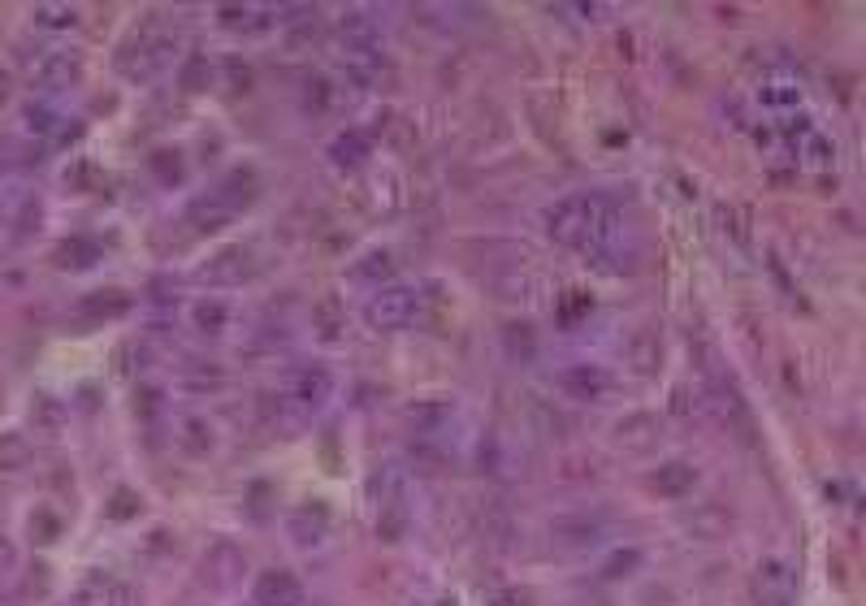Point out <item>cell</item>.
I'll return each mask as SVG.
<instances>
[{
	"mask_svg": "<svg viewBox=\"0 0 866 606\" xmlns=\"http://www.w3.org/2000/svg\"><path fill=\"white\" fill-rule=\"evenodd\" d=\"M611 213H615V204L607 195L581 191V195H563L559 204H550L542 213V226H546L550 239L563 243V247H585Z\"/></svg>",
	"mask_w": 866,
	"mask_h": 606,
	"instance_id": "obj_1",
	"label": "cell"
},
{
	"mask_svg": "<svg viewBox=\"0 0 866 606\" xmlns=\"http://www.w3.org/2000/svg\"><path fill=\"white\" fill-rule=\"evenodd\" d=\"M421 308H425L421 286L390 282L364 303V325L377 329V334H395V329H408V325L421 321Z\"/></svg>",
	"mask_w": 866,
	"mask_h": 606,
	"instance_id": "obj_2",
	"label": "cell"
},
{
	"mask_svg": "<svg viewBox=\"0 0 866 606\" xmlns=\"http://www.w3.org/2000/svg\"><path fill=\"white\" fill-rule=\"evenodd\" d=\"M247 572H252V559H247V550L239 542H213L200 559V585H208L213 594L239 589L247 581Z\"/></svg>",
	"mask_w": 866,
	"mask_h": 606,
	"instance_id": "obj_3",
	"label": "cell"
},
{
	"mask_svg": "<svg viewBox=\"0 0 866 606\" xmlns=\"http://www.w3.org/2000/svg\"><path fill=\"white\" fill-rule=\"evenodd\" d=\"M559 390L568 394V399H576V403H602V399H611L615 394V377L607 373L602 364H568V368H559Z\"/></svg>",
	"mask_w": 866,
	"mask_h": 606,
	"instance_id": "obj_4",
	"label": "cell"
},
{
	"mask_svg": "<svg viewBox=\"0 0 866 606\" xmlns=\"http://www.w3.org/2000/svg\"><path fill=\"white\" fill-rule=\"evenodd\" d=\"M550 546L555 550H594L607 542V524L598 516H589V511H572V516H559L550 520Z\"/></svg>",
	"mask_w": 866,
	"mask_h": 606,
	"instance_id": "obj_5",
	"label": "cell"
},
{
	"mask_svg": "<svg viewBox=\"0 0 866 606\" xmlns=\"http://www.w3.org/2000/svg\"><path fill=\"white\" fill-rule=\"evenodd\" d=\"M611 442L628 455H650L663 442V416L659 412H628L611 425Z\"/></svg>",
	"mask_w": 866,
	"mask_h": 606,
	"instance_id": "obj_6",
	"label": "cell"
},
{
	"mask_svg": "<svg viewBox=\"0 0 866 606\" xmlns=\"http://www.w3.org/2000/svg\"><path fill=\"white\" fill-rule=\"evenodd\" d=\"M797 572L789 559H763L754 572V602L758 606H793Z\"/></svg>",
	"mask_w": 866,
	"mask_h": 606,
	"instance_id": "obj_7",
	"label": "cell"
},
{
	"mask_svg": "<svg viewBox=\"0 0 866 606\" xmlns=\"http://www.w3.org/2000/svg\"><path fill=\"white\" fill-rule=\"evenodd\" d=\"M256 273V252L252 247H221L217 256H208V265L195 273L204 286H243Z\"/></svg>",
	"mask_w": 866,
	"mask_h": 606,
	"instance_id": "obj_8",
	"label": "cell"
},
{
	"mask_svg": "<svg viewBox=\"0 0 866 606\" xmlns=\"http://www.w3.org/2000/svg\"><path fill=\"white\" fill-rule=\"evenodd\" d=\"M286 537L299 550H317L330 542V511H325V503H299L286 516Z\"/></svg>",
	"mask_w": 866,
	"mask_h": 606,
	"instance_id": "obj_9",
	"label": "cell"
},
{
	"mask_svg": "<svg viewBox=\"0 0 866 606\" xmlns=\"http://www.w3.org/2000/svg\"><path fill=\"white\" fill-rule=\"evenodd\" d=\"M252 606H304V585L295 572L286 568H269L256 576L252 585Z\"/></svg>",
	"mask_w": 866,
	"mask_h": 606,
	"instance_id": "obj_10",
	"label": "cell"
},
{
	"mask_svg": "<svg viewBox=\"0 0 866 606\" xmlns=\"http://www.w3.org/2000/svg\"><path fill=\"white\" fill-rule=\"evenodd\" d=\"M624 360L637 377H659V368L667 360V347H663V334L654 325H641L633 338L624 342Z\"/></svg>",
	"mask_w": 866,
	"mask_h": 606,
	"instance_id": "obj_11",
	"label": "cell"
},
{
	"mask_svg": "<svg viewBox=\"0 0 866 606\" xmlns=\"http://www.w3.org/2000/svg\"><path fill=\"white\" fill-rule=\"evenodd\" d=\"M234 217H239V208H234L217 187H213V191H204V195H195V200L187 204V226H191V230H204V234H213V230H221V226H230Z\"/></svg>",
	"mask_w": 866,
	"mask_h": 606,
	"instance_id": "obj_12",
	"label": "cell"
},
{
	"mask_svg": "<svg viewBox=\"0 0 866 606\" xmlns=\"http://www.w3.org/2000/svg\"><path fill=\"white\" fill-rule=\"evenodd\" d=\"M650 490L659 498H685V494L698 490V468L685 464V459H667V464L654 468Z\"/></svg>",
	"mask_w": 866,
	"mask_h": 606,
	"instance_id": "obj_13",
	"label": "cell"
},
{
	"mask_svg": "<svg viewBox=\"0 0 866 606\" xmlns=\"http://www.w3.org/2000/svg\"><path fill=\"white\" fill-rule=\"evenodd\" d=\"M451 416H455V403H446V399H421L416 407H408V425L421 433V442L438 438V433L451 425Z\"/></svg>",
	"mask_w": 866,
	"mask_h": 606,
	"instance_id": "obj_14",
	"label": "cell"
},
{
	"mask_svg": "<svg viewBox=\"0 0 866 606\" xmlns=\"http://www.w3.org/2000/svg\"><path fill=\"white\" fill-rule=\"evenodd\" d=\"M178 446L187 451L191 459H204L217 451V429L208 425L204 416H182L178 420Z\"/></svg>",
	"mask_w": 866,
	"mask_h": 606,
	"instance_id": "obj_15",
	"label": "cell"
},
{
	"mask_svg": "<svg viewBox=\"0 0 866 606\" xmlns=\"http://www.w3.org/2000/svg\"><path fill=\"white\" fill-rule=\"evenodd\" d=\"M369 152H373V143H369V135H364V130H343V135L330 143V161H334L338 169L364 165V161H369Z\"/></svg>",
	"mask_w": 866,
	"mask_h": 606,
	"instance_id": "obj_16",
	"label": "cell"
},
{
	"mask_svg": "<svg viewBox=\"0 0 866 606\" xmlns=\"http://www.w3.org/2000/svg\"><path fill=\"white\" fill-rule=\"evenodd\" d=\"M191 325H195V334H204V338H221L230 329V308H226V299H200L191 308Z\"/></svg>",
	"mask_w": 866,
	"mask_h": 606,
	"instance_id": "obj_17",
	"label": "cell"
},
{
	"mask_svg": "<svg viewBox=\"0 0 866 606\" xmlns=\"http://www.w3.org/2000/svg\"><path fill=\"white\" fill-rule=\"evenodd\" d=\"M312 329H317V334H321L325 342L343 338V329H347V312H343V303H338V295H325V299L312 303Z\"/></svg>",
	"mask_w": 866,
	"mask_h": 606,
	"instance_id": "obj_18",
	"label": "cell"
},
{
	"mask_svg": "<svg viewBox=\"0 0 866 606\" xmlns=\"http://www.w3.org/2000/svg\"><path fill=\"white\" fill-rule=\"evenodd\" d=\"M213 78H217L213 61H208L204 52H191V57L182 61V70H178V87L187 91V96H200V91L213 87Z\"/></svg>",
	"mask_w": 866,
	"mask_h": 606,
	"instance_id": "obj_19",
	"label": "cell"
},
{
	"mask_svg": "<svg viewBox=\"0 0 866 606\" xmlns=\"http://www.w3.org/2000/svg\"><path fill=\"white\" fill-rule=\"evenodd\" d=\"M732 524V511L724 507V503H706V507H698L689 516V529L693 533H702V537H719Z\"/></svg>",
	"mask_w": 866,
	"mask_h": 606,
	"instance_id": "obj_20",
	"label": "cell"
},
{
	"mask_svg": "<svg viewBox=\"0 0 866 606\" xmlns=\"http://www.w3.org/2000/svg\"><path fill=\"white\" fill-rule=\"evenodd\" d=\"M390 252H364L360 260H356V269H351V278H360V282H373V278H390Z\"/></svg>",
	"mask_w": 866,
	"mask_h": 606,
	"instance_id": "obj_21",
	"label": "cell"
},
{
	"mask_svg": "<svg viewBox=\"0 0 866 606\" xmlns=\"http://www.w3.org/2000/svg\"><path fill=\"white\" fill-rule=\"evenodd\" d=\"M641 568V550L637 546H628V550H615V555L602 563V576L607 581H620V576H628V572H637Z\"/></svg>",
	"mask_w": 866,
	"mask_h": 606,
	"instance_id": "obj_22",
	"label": "cell"
},
{
	"mask_svg": "<svg viewBox=\"0 0 866 606\" xmlns=\"http://www.w3.org/2000/svg\"><path fill=\"white\" fill-rule=\"evenodd\" d=\"M26 459H31V446H26L18 433H5V438H0V468H22Z\"/></svg>",
	"mask_w": 866,
	"mask_h": 606,
	"instance_id": "obj_23",
	"label": "cell"
},
{
	"mask_svg": "<svg viewBox=\"0 0 866 606\" xmlns=\"http://www.w3.org/2000/svg\"><path fill=\"white\" fill-rule=\"evenodd\" d=\"M802 156H806V161H815V165H828L832 156H836V148L819 135V130H806V135H802Z\"/></svg>",
	"mask_w": 866,
	"mask_h": 606,
	"instance_id": "obj_24",
	"label": "cell"
},
{
	"mask_svg": "<svg viewBox=\"0 0 866 606\" xmlns=\"http://www.w3.org/2000/svg\"><path fill=\"white\" fill-rule=\"evenodd\" d=\"M763 104H771V109H797V104H802V91L789 87V83H771V87H763Z\"/></svg>",
	"mask_w": 866,
	"mask_h": 606,
	"instance_id": "obj_25",
	"label": "cell"
},
{
	"mask_svg": "<svg viewBox=\"0 0 866 606\" xmlns=\"http://www.w3.org/2000/svg\"><path fill=\"white\" fill-rule=\"evenodd\" d=\"M702 412V403H698V394H693L685 381L680 386H672V416H680V420H689V416H698Z\"/></svg>",
	"mask_w": 866,
	"mask_h": 606,
	"instance_id": "obj_26",
	"label": "cell"
},
{
	"mask_svg": "<svg viewBox=\"0 0 866 606\" xmlns=\"http://www.w3.org/2000/svg\"><path fill=\"white\" fill-rule=\"evenodd\" d=\"M226 78H230L234 96H247V91H252V65H247V61L230 57V61H226Z\"/></svg>",
	"mask_w": 866,
	"mask_h": 606,
	"instance_id": "obj_27",
	"label": "cell"
},
{
	"mask_svg": "<svg viewBox=\"0 0 866 606\" xmlns=\"http://www.w3.org/2000/svg\"><path fill=\"white\" fill-rule=\"evenodd\" d=\"M589 308H594V303H589V295H581V291H572L568 299H563V303H559V321H563V325H572V321H576V316H581V312H589Z\"/></svg>",
	"mask_w": 866,
	"mask_h": 606,
	"instance_id": "obj_28",
	"label": "cell"
},
{
	"mask_svg": "<svg viewBox=\"0 0 866 606\" xmlns=\"http://www.w3.org/2000/svg\"><path fill=\"white\" fill-rule=\"evenodd\" d=\"M161 403H165V390H156V386H143L135 394V407L143 416H161Z\"/></svg>",
	"mask_w": 866,
	"mask_h": 606,
	"instance_id": "obj_29",
	"label": "cell"
},
{
	"mask_svg": "<svg viewBox=\"0 0 866 606\" xmlns=\"http://www.w3.org/2000/svg\"><path fill=\"white\" fill-rule=\"evenodd\" d=\"M304 104L308 109H325V104H330V83H325V78H308V96H304Z\"/></svg>",
	"mask_w": 866,
	"mask_h": 606,
	"instance_id": "obj_30",
	"label": "cell"
},
{
	"mask_svg": "<svg viewBox=\"0 0 866 606\" xmlns=\"http://www.w3.org/2000/svg\"><path fill=\"white\" fill-rule=\"evenodd\" d=\"M152 169H156V174H161L165 182H178V174H182V165H178V152H156Z\"/></svg>",
	"mask_w": 866,
	"mask_h": 606,
	"instance_id": "obj_31",
	"label": "cell"
},
{
	"mask_svg": "<svg viewBox=\"0 0 866 606\" xmlns=\"http://www.w3.org/2000/svg\"><path fill=\"white\" fill-rule=\"evenodd\" d=\"M490 606H533V598L524 589H498V594H490Z\"/></svg>",
	"mask_w": 866,
	"mask_h": 606,
	"instance_id": "obj_32",
	"label": "cell"
},
{
	"mask_svg": "<svg viewBox=\"0 0 866 606\" xmlns=\"http://www.w3.org/2000/svg\"><path fill=\"white\" fill-rule=\"evenodd\" d=\"M135 507H139V498L130 494V490H117V494H113V520H126V516H135Z\"/></svg>",
	"mask_w": 866,
	"mask_h": 606,
	"instance_id": "obj_33",
	"label": "cell"
},
{
	"mask_svg": "<svg viewBox=\"0 0 866 606\" xmlns=\"http://www.w3.org/2000/svg\"><path fill=\"white\" fill-rule=\"evenodd\" d=\"M109 606H139L135 589H130V585H113L109 589Z\"/></svg>",
	"mask_w": 866,
	"mask_h": 606,
	"instance_id": "obj_34",
	"label": "cell"
},
{
	"mask_svg": "<svg viewBox=\"0 0 866 606\" xmlns=\"http://www.w3.org/2000/svg\"><path fill=\"white\" fill-rule=\"evenodd\" d=\"M39 416H44V425H57V420H61V412L52 407V399H44V407H39Z\"/></svg>",
	"mask_w": 866,
	"mask_h": 606,
	"instance_id": "obj_35",
	"label": "cell"
},
{
	"mask_svg": "<svg viewBox=\"0 0 866 606\" xmlns=\"http://www.w3.org/2000/svg\"><path fill=\"white\" fill-rule=\"evenodd\" d=\"M438 606H459V602H455V598H446V602H438Z\"/></svg>",
	"mask_w": 866,
	"mask_h": 606,
	"instance_id": "obj_36",
	"label": "cell"
}]
</instances>
